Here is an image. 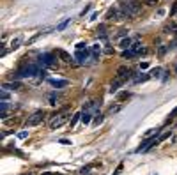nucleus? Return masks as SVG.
<instances>
[{
    "label": "nucleus",
    "mask_w": 177,
    "mask_h": 175,
    "mask_svg": "<svg viewBox=\"0 0 177 175\" xmlns=\"http://www.w3.org/2000/svg\"><path fill=\"white\" fill-rule=\"evenodd\" d=\"M89 11H90V7H89V5H87V7H85V9L82 11V16H85V14H87V12H89Z\"/></svg>",
    "instance_id": "nucleus-34"
},
{
    "label": "nucleus",
    "mask_w": 177,
    "mask_h": 175,
    "mask_svg": "<svg viewBox=\"0 0 177 175\" xmlns=\"http://www.w3.org/2000/svg\"><path fill=\"white\" fill-rule=\"evenodd\" d=\"M119 9L124 14V18L128 20V18H133L135 14H138V12L142 11V5H140L138 2H129V4H122Z\"/></svg>",
    "instance_id": "nucleus-2"
},
{
    "label": "nucleus",
    "mask_w": 177,
    "mask_h": 175,
    "mask_svg": "<svg viewBox=\"0 0 177 175\" xmlns=\"http://www.w3.org/2000/svg\"><path fill=\"white\" fill-rule=\"evenodd\" d=\"M144 2H145L147 5H156L158 4V0H144Z\"/></svg>",
    "instance_id": "nucleus-24"
},
{
    "label": "nucleus",
    "mask_w": 177,
    "mask_h": 175,
    "mask_svg": "<svg viewBox=\"0 0 177 175\" xmlns=\"http://www.w3.org/2000/svg\"><path fill=\"white\" fill-rule=\"evenodd\" d=\"M39 66L37 64H27V66H23L20 71L16 72V74H12L16 80L18 78H32V76H36V74H39Z\"/></svg>",
    "instance_id": "nucleus-1"
},
{
    "label": "nucleus",
    "mask_w": 177,
    "mask_h": 175,
    "mask_svg": "<svg viewBox=\"0 0 177 175\" xmlns=\"http://www.w3.org/2000/svg\"><path fill=\"white\" fill-rule=\"evenodd\" d=\"M175 72H177V67H175Z\"/></svg>",
    "instance_id": "nucleus-37"
},
{
    "label": "nucleus",
    "mask_w": 177,
    "mask_h": 175,
    "mask_svg": "<svg viewBox=\"0 0 177 175\" xmlns=\"http://www.w3.org/2000/svg\"><path fill=\"white\" fill-rule=\"evenodd\" d=\"M101 122H103V115H101V113L96 115V119H94V124H96V126H99Z\"/></svg>",
    "instance_id": "nucleus-20"
},
{
    "label": "nucleus",
    "mask_w": 177,
    "mask_h": 175,
    "mask_svg": "<svg viewBox=\"0 0 177 175\" xmlns=\"http://www.w3.org/2000/svg\"><path fill=\"white\" fill-rule=\"evenodd\" d=\"M2 89H4V90H18V89H21V83L20 82L4 83V85H2Z\"/></svg>",
    "instance_id": "nucleus-10"
},
{
    "label": "nucleus",
    "mask_w": 177,
    "mask_h": 175,
    "mask_svg": "<svg viewBox=\"0 0 177 175\" xmlns=\"http://www.w3.org/2000/svg\"><path fill=\"white\" fill-rule=\"evenodd\" d=\"M175 117H177V106L172 110V113H170V119H175Z\"/></svg>",
    "instance_id": "nucleus-27"
},
{
    "label": "nucleus",
    "mask_w": 177,
    "mask_h": 175,
    "mask_svg": "<svg viewBox=\"0 0 177 175\" xmlns=\"http://www.w3.org/2000/svg\"><path fill=\"white\" fill-rule=\"evenodd\" d=\"M90 53H92L94 59H99V55H101V46H99V44H94L92 48H90Z\"/></svg>",
    "instance_id": "nucleus-12"
},
{
    "label": "nucleus",
    "mask_w": 177,
    "mask_h": 175,
    "mask_svg": "<svg viewBox=\"0 0 177 175\" xmlns=\"http://www.w3.org/2000/svg\"><path fill=\"white\" fill-rule=\"evenodd\" d=\"M57 99H59V94L53 92L52 96H50V104H53V106H55V104H57Z\"/></svg>",
    "instance_id": "nucleus-18"
},
{
    "label": "nucleus",
    "mask_w": 177,
    "mask_h": 175,
    "mask_svg": "<svg viewBox=\"0 0 177 175\" xmlns=\"http://www.w3.org/2000/svg\"><path fill=\"white\" fill-rule=\"evenodd\" d=\"M126 34H128V30H119V32H117V35H119V37H122V35H126Z\"/></svg>",
    "instance_id": "nucleus-30"
},
{
    "label": "nucleus",
    "mask_w": 177,
    "mask_h": 175,
    "mask_svg": "<svg viewBox=\"0 0 177 175\" xmlns=\"http://www.w3.org/2000/svg\"><path fill=\"white\" fill-rule=\"evenodd\" d=\"M67 119H69L67 108H64V110H60L59 113L55 115V119H53L52 122H50V129H59V127H62L64 124L67 122Z\"/></svg>",
    "instance_id": "nucleus-3"
},
{
    "label": "nucleus",
    "mask_w": 177,
    "mask_h": 175,
    "mask_svg": "<svg viewBox=\"0 0 177 175\" xmlns=\"http://www.w3.org/2000/svg\"><path fill=\"white\" fill-rule=\"evenodd\" d=\"M23 175H32V173H23Z\"/></svg>",
    "instance_id": "nucleus-36"
},
{
    "label": "nucleus",
    "mask_w": 177,
    "mask_h": 175,
    "mask_svg": "<svg viewBox=\"0 0 177 175\" xmlns=\"http://www.w3.org/2000/svg\"><path fill=\"white\" fill-rule=\"evenodd\" d=\"M57 55H59V59L62 62H66V64H71L73 62V59H71V55L67 52H64V50H57Z\"/></svg>",
    "instance_id": "nucleus-8"
},
{
    "label": "nucleus",
    "mask_w": 177,
    "mask_h": 175,
    "mask_svg": "<svg viewBox=\"0 0 177 175\" xmlns=\"http://www.w3.org/2000/svg\"><path fill=\"white\" fill-rule=\"evenodd\" d=\"M90 117H92L90 112H83V113H82V122H83V124H90V120H92Z\"/></svg>",
    "instance_id": "nucleus-15"
},
{
    "label": "nucleus",
    "mask_w": 177,
    "mask_h": 175,
    "mask_svg": "<svg viewBox=\"0 0 177 175\" xmlns=\"http://www.w3.org/2000/svg\"><path fill=\"white\" fill-rule=\"evenodd\" d=\"M27 134H29L27 131H23V133H20V134H18V138H21V140H23V138H27Z\"/></svg>",
    "instance_id": "nucleus-31"
},
{
    "label": "nucleus",
    "mask_w": 177,
    "mask_h": 175,
    "mask_svg": "<svg viewBox=\"0 0 177 175\" xmlns=\"http://www.w3.org/2000/svg\"><path fill=\"white\" fill-rule=\"evenodd\" d=\"M69 23H71V18H67V20H64L62 23H60V25H59V27H57V32H62V30H66V29H67V25H69Z\"/></svg>",
    "instance_id": "nucleus-14"
},
{
    "label": "nucleus",
    "mask_w": 177,
    "mask_h": 175,
    "mask_svg": "<svg viewBox=\"0 0 177 175\" xmlns=\"http://www.w3.org/2000/svg\"><path fill=\"white\" fill-rule=\"evenodd\" d=\"M122 57H124V59H133V57H136V53L129 48V50H124V52H122Z\"/></svg>",
    "instance_id": "nucleus-16"
},
{
    "label": "nucleus",
    "mask_w": 177,
    "mask_h": 175,
    "mask_svg": "<svg viewBox=\"0 0 177 175\" xmlns=\"http://www.w3.org/2000/svg\"><path fill=\"white\" fill-rule=\"evenodd\" d=\"M90 168H92L90 165H89V166H85V168H82V170H80V173H82V175H89V172H90Z\"/></svg>",
    "instance_id": "nucleus-21"
},
{
    "label": "nucleus",
    "mask_w": 177,
    "mask_h": 175,
    "mask_svg": "<svg viewBox=\"0 0 177 175\" xmlns=\"http://www.w3.org/2000/svg\"><path fill=\"white\" fill-rule=\"evenodd\" d=\"M60 143H64V145H71V142H69V140H66V138H62V140H60Z\"/></svg>",
    "instance_id": "nucleus-33"
},
{
    "label": "nucleus",
    "mask_w": 177,
    "mask_h": 175,
    "mask_svg": "<svg viewBox=\"0 0 177 175\" xmlns=\"http://www.w3.org/2000/svg\"><path fill=\"white\" fill-rule=\"evenodd\" d=\"M149 78H152V76H151V72H144V74H140V76H135V80H133V82H135V83H142V82H147Z\"/></svg>",
    "instance_id": "nucleus-11"
},
{
    "label": "nucleus",
    "mask_w": 177,
    "mask_h": 175,
    "mask_svg": "<svg viewBox=\"0 0 177 175\" xmlns=\"http://www.w3.org/2000/svg\"><path fill=\"white\" fill-rule=\"evenodd\" d=\"M39 64L52 67V66L57 64V59H55V55H52V53H43L41 57H39Z\"/></svg>",
    "instance_id": "nucleus-5"
},
{
    "label": "nucleus",
    "mask_w": 177,
    "mask_h": 175,
    "mask_svg": "<svg viewBox=\"0 0 177 175\" xmlns=\"http://www.w3.org/2000/svg\"><path fill=\"white\" fill-rule=\"evenodd\" d=\"M44 112L43 110H37V112H34V113L27 119V127H36V126H39V124L44 120Z\"/></svg>",
    "instance_id": "nucleus-4"
},
{
    "label": "nucleus",
    "mask_w": 177,
    "mask_h": 175,
    "mask_svg": "<svg viewBox=\"0 0 177 175\" xmlns=\"http://www.w3.org/2000/svg\"><path fill=\"white\" fill-rule=\"evenodd\" d=\"M175 12H177V2L174 4V7H172V11H170V16H174Z\"/></svg>",
    "instance_id": "nucleus-25"
},
{
    "label": "nucleus",
    "mask_w": 177,
    "mask_h": 175,
    "mask_svg": "<svg viewBox=\"0 0 177 175\" xmlns=\"http://www.w3.org/2000/svg\"><path fill=\"white\" fill-rule=\"evenodd\" d=\"M85 46H87L85 42H78V44H76V50H83Z\"/></svg>",
    "instance_id": "nucleus-26"
},
{
    "label": "nucleus",
    "mask_w": 177,
    "mask_h": 175,
    "mask_svg": "<svg viewBox=\"0 0 177 175\" xmlns=\"http://www.w3.org/2000/svg\"><path fill=\"white\" fill-rule=\"evenodd\" d=\"M41 175H64V173H55V172H43Z\"/></svg>",
    "instance_id": "nucleus-29"
},
{
    "label": "nucleus",
    "mask_w": 177,
    "mask_h": 175,
    "mask_svg": "<svg viewBox=\"0 0 177 175\" xmlns=\"http://www.w3.org/2000/svg\"><path fill=\"white\" fill-rule=\"evenodd\" d=\"M80 117H82V113H76V115H74L73 119H71V126H74V124L78 122V119H80Z\"/></svg>",
    "instance_id": "nucleus-23"
},
{
    "label": "nucleus",
    "mask_w": 177,
    "mask_h": 175,
    "mask_svg": "<svg viewBox=\"0 0 177 175\" xmlns=\"http://www.w3.org/2000/svg\"><path fill=\"white\" fill-rule=\"evenodd\" d=\"M18 46H20V39H12V42H11V48H12V50H16Z\"/></svg>",
    "instance_id": "nucleus-22"
},
{
    "label": "nucleus",
    "mask_w": 177,
    "mask_h": 175,
    "mask_svg": "<svg viewBox=\"0 0 177 175\" xmlns=\"http://www.w3.org/2000/svg\"><path fill=\"white\" fill-rule=\"evenodd\" d=\"M76 60H80V62H85L87 59H89V50L87 48H83V50H76Z\"/></svg>",
    "instance_id": "nucleus-7"
},
{
    "label": "nucleus",
    "mask_w": 177,
    "mask_h": 175,
    "mask_svg": "<svg viewBox=\"0 0 177 175\" xmlns=\"http://www.w3.org/2000/svg\"><path fill=\"white\" fill-rule=\"evenodd\" d=\"M124 82H126L124 78H119V76H117V78H115V82H112V87H110V92H112V94H114V92H117V90H119V87H121V85H122Z\"/></svg>",
    "instance_id": "nucleus-9"
},
{
    "label": "nucleus",
    "mask_w": 177,
    "mask_h": 175,
    "mask_svg": "<svg viewBox=\"0 0 177 175\" xmlns=\"http://www.w3.org/2000/svg\"><path fill=\"white\" fill-rule=\"evenodd\" d=\"M167 50H168V46H161V48H159V55H165Z\"/></svg>",
    "instance_id": "nucleus-28"
},
{
    "label": "nucleus",
    "mask_w": 177,
    "mask_h": 175,
    "mask_svg": "<svg viewBox=\"0 0 177 175\" xmlns=\"http://www.w3.org/2000/svg\"><path fill=\"white\" fill-rule=\"evenodd\" d=\"M129 96H131V94L126 92V90H124V92H121V94H119V101H122V99H128Z\"/></svg>",
    "instance_id": "nucleus-19"
},
{
    "label": "nucleus",
    "mask_w": 177,
    "mask_h": 175,
    "mask_svg": "<svg viewBox=\"0 0 177 175\" xmlns=\"http://www.w3.org/2000/svg\"><path fill=\"white\" fill-rule=\"evenodd\" d=\"M7 97H9V96H7V92H5V90H4V89H2V99H4V101H5V99H7Z\"/></svg>",
    "instance_id": "nucleus-32"
},
{
    "label": "nucleus",
    "mask_w": 177,
    "mask_h": 175,
    "mask_svg": "<svg viewBox=\"0 0 177 175\" xmlns=\"http://www.w3.org/2000/svg\"><path fill=\"white\" fill-rule=\"evenodd\" d=\"M131 39H129V37H124V39H122V41H121V48H122V50H129V48H131Z\"/></svg>",
    "instance_id": "nucleus-13"
},
{
    "label": "nucleus",
    "mask_w": 177,
    "mask_h": 175,
    "mask_svg": "<svg viewBox=\"0 0 177 175\" xmlns=\"http://www.w3.org/2000/svg\"><path fill=\"white\" fill-rule=\"evenodd\" d=\"M161 72H163L161 67H154V69L151 71V76H152V78H159V74H161Z\"/></svg>",
    "instance_id": "nucleus-17"
},
{
    "label": "nucleus",
    "mask_w": 177,
    "mask_h": 175,
    "mask_svg": "<svg viewBox=\"0 0 177 175\" xmlns=\"http://www.w3.org/2000/svg\"><path fill=\"white\" fill-rule=\"evenodd\" d=\"M147 67H149V64H147V62H144V64H140V69H147Z\"/></svg>",
    "instance_id": "nucleus-35"
},
{
    "label": "nucleus",
    "mask_w": 177,
    "mask_h": 175,
    "mask_svg": "<svg viewBox=\"0 0 177 175\" xmlns=\"http://www.w3.org/2000/svg\"><path fill=\"white\" fill-rule=\"evenodd\" d=\"M48 83H50L52 87H55V89H64V87H67V85H69L67 80H55V78L48 80Z\"/></svg>",
    "instance_id": "nucleus-6"
}]
</instances>
